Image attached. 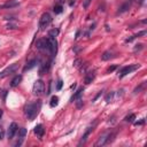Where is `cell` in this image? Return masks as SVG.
Segmentation results:
<instances>
[{
  "mask_svg": "<svg viewBox=\"0 0 147 147\" xmlns=\"http://www.w3.org/2000/svg\"><path fill=\"white\" fill-rule=\"evenodd\" d=\"M59 29H53V30H51V31L48 32V35H50V37H56L59 35Z\"/></svg>",
  "mask_w": 147,
  "mask_h": 147,
  "instance_id": "obj_23",
  "label": "cell"
},
{
  "mask_svg": "<svg viewBox=\"0 0 147 147\" xmlns=\"http://www.w3.org/2000/svg\"><path fill=\"white\" fill-rule=\"evenodd\" d=\"M17 6H19V2H16V1H9V2H7L5 5L0 6V8H13V7H17Z\"/></svg>",
  "mask_w": 147,
  "mask_h": 147,
  "instance_id": "obj_16",
  "label": "cell"
},
{
  "mask_svg": "<svg viewBox=\"0 0 147 147\" xmlns=\"http://www.w3.org/2000/svg\"><path fill=\"white\" fill-rule=\"evenodd\" d=\"M91 1H92V0H85V1H84L83 7H84V8H85V9H86V8L89 7V5H90V2H91Z\"/></svg>",
  "mask_w": 147,
  "mask_h": 147,
  "instance_id": "obj_32",
  "label": "cell"
},
{
  "mask_svg": "<svg viewBox=\"0 0 147 147\" xmlns=\"http://www.w3.org/2000/svg\"><path fill=\"white\" fill-rule=\"evenodd\" d=\"M7 29H16V24H13V23H8V24H7Z\"/></svg>",
  "mask_w": 147,
  "mask_h": 147,
  "instance_id": "obj_34",
  "label": "cell"
},
{
  "mask_svg": "<svg viewBox=\"0 0 147 147\" xmlns=\"http://www.w3.org/2000/svg\"><path fill=\"white\" fill-rule=\"evenodd\" d=\"M32 92H33V94L37 96H40L44 94L45 92V83L43 81H36L35 84H33V87H32Z\"/></svg>",
  "mask_w": 147,
  "mask_h": 147,
  "instance_id": "obj_4",
  "label": "cell"
},
{
  "mask_svg": "<svg viewBox=\"0 0 147 147\" xmlns=\"http://www.w3.org/2000/svg\"><path fill=\"white\" fill-rule=\"evenodd\" d=\"M47 43H48V51L51 52L52 56H55V54L58 52V41H56V39L54 37H48Z\"/></svg>",
  "mask_w": 147,
  "mask_h": 147,
  "instance_id": "obj_5",
  "label": "cell"
},
{
  "mask_svg": "<svg viewBox=\"0 0 147 147\" xmlns=\"http://www.w3.org/2000/svg\"><path fill=\"white\" fill-rule=\"evenodd\" d=\"M83 87H79V89L77 90L76 92H75V93H74V96H71L70 98V102H74V101H76V99H78V98H79V96H82V93H83Z\"/></svg>",
  "mask_w": 147,
  "mask_h": 147,
  "instance_id": "obj_13",
  "label": "cell"
},
{
  "mask_svg": "<svg viewBox=\"0 0 147 147\" xmlns=\"http://www.w3.org/2000/svg\"><path fill=\"white\" fill-rule=\"evenodd\" d=\"M17 130H19L17 124H16V123H12V124L9 125V129H8V139H13L15 133L17 132Z\"/></svg>",
  "mask_w": 147,
  "mask_h": 147,
  "instance_id": "obj_10",
  "label": "cell"
},
{
  "mask_svg": "<svg viewBox=\"0 0 147 147\" xmlns=\"http://www.w3.org/2000/svg\"><path fill=\"white\" fill-rule=\"evenodd\" d=\"M139 68V64H133V66H127V67H124V68H122L121 71H120V78H123V77H125L128 74H130L131 71L136 70V69H138Z\"/></svg>",
  "mask_w": 147,
  "mask_h": 147,
  "instance_id": "obj_8",
  "label": "cell"
},
{
  "mask_svg": "<svg viewBox=\"0 0 147 147\" xmlns=\"http://www.w3.org/2000/svg\"><path fill=\"white\" fill-rule=\"evenodd\" d=\"M33 131H35V133L37 134V136H38V137L40 138V139H41V138L44 137L45 129H44V127H43L41 124H38V125H36V127H35V130H33Z\"/></svg>",
  "mask_w": 147,
  "mask_h": 147,
  "instance_id": "obj_11",
  "label": "cell"
},
{
  "mask_svg": "<svg viewBox=\"0 0 147 147\" xmlns=\"http://www.w3.org/2000/svg\"><path fill=\"white\" fill-rule=\"evenodd\" d=\"M142 86H144V84H141V85H140V86H139V87H137V89H134V91H133V92H134V93H138V92H139V91H140V90L142 89Z\"/></svg>",
  "mask_w": 147,
  "mask_h": 147,
  "instance_id": "obj_35",
  "label": "cell"
},
{
  "mask_svg": "<svg viewBox=\"0 0 147 147\" xmlns=\"http://www.w3.org/2000/svg\"><path fill=\"white\" fill-rule=\"evenodd\" d=\"M146 35V30H144V31H140V32H138L137 35H134V37L137 38V37H141V36H145Z\"/></svg>",
  "mask_w": 147,
  "mask_h": 147,
  "instance_id": "obj_30",
  "label": "cell"
},
{
  "mask_svg": "<svg viewBox=\"0 0 147 147\" xmlns=\"http://www.w3.org/2000/svg\"><path fill=\"white\" fill-rule=\"evenodd\" d=\"M2 114H4V110L0 109V120H1V117H2Z\"/></svg>",
  "mask_w": 147,
  "mask_h": 147,
  "instance_id": "obj_37",
  "label": "cell"
},
{
  "mask_svg": "<svg viewBox=\"0 0 147 147\" xmlns=\"http://www.w3.org/2000/svg\"><path fill=\"white\" fill-rule=\"evenodd\" d=\"M40 108H41V101H39V100L33 103H29L24 108V113H25V116L28 117V120H30V121L35 120V117L38 115Z\"/></svg>",
  "mask_w": 147,
  "mask_h": 147,
  "instance_id": "obj_1",
  "label": "cell"
},
{
  "mask_svg": "<svg viewBox=\"0 0 147 147\" xmlns=\"http://www.w3.org/2000/svg\"><path fill=\"white\" fill-rule=\"evenodd\" d=\"M142 47H144V45H142V44H138V45H136V47H134V52L142 50Z\"/></svg>",
  "mask_w": 147,
  "mask_h": 147,
  "instance_id": "obj_29",
  "label": "cell"
},
{
  "mask_svg": "<svg viewBox=\"0 0 147 147\" xmlns=\"http://www.w3.org/2000/svg\"><path fill=\"white\" fill-rule=\"evenodd\" d=\"M64 1L66 0H55V2H56V5H63Z\"/></svg>",
  "mask_w": 147,
  "mask_h": 147,
  "instance_id": "obj_36",
  "label": "cell"
},
{
  "mask_svg": "<svg viewBox=\"0 0 147 147\" xmlns=\"http://www.w3.org/2000/svg\"><path fill=\"white\" fill-rule=\"evenodd\" d=\"M76 101H77V103H76V106H77V108H81L82 106L84 105V102H83V99L79 96L78 99H76Z\"/></svg>",
  "mask_w": 147,
  "mask_h": 147,
  "instance_id": "obj_25",
  "label": "cell"
},
{
  "mask_svg": "<svg viewBox=\"0 0 147 147\" xmlns=\"http://www.w3.org/2000/svg\"><path fill=\"white\" fill-rule=\"evenodd\" d=\"M116 68H117V66H112V67H109V68H108L107 72H108V74H109V72H113V71L115 70Z\"/></svg>",
  "mask_w": 147,
  "mask_h": 147,
  "instance_id": "obj_33",
  "label": "cell"
},
{
  "mask_svg": "<svg viewBox=\"0 0 147 147\" xmlns=\"http://www.w3.org/2000/svg\"><path fill=\"white\" fill-rule=\"evenodd\" d=\"M113 96H114V92H109L108 94L106 96V102H107V103L112 102V100H113Z\"/></svg>",
  "mask_w": 147,
  "mask_h": 147,
  "instance_id": "obj_22",
  "label": "cell"
},
{
  "mask_svg": "<svg viewBox=\"0 0 147 147\" xmlns=\"http://www.w3.org/2000/svg\"><path fill=\"white\" fill-rule=\"evenodd\" d=\"M52 16L50 13H44L40 17V21H39V30L40 31H44L46 28H48V25L52 23Z\"/></svg>",
  "mask_w": 147,
  "mask_h": 147,
  "instance_id": "obj_3",
  "label": "cell"
},
{
  "mask_svg": "<svg viewBox=\"0 0 147 147\" xmlns=\"http://www.w3.org/2000/svg\"><path fill=\"white\" fill-rule=\"evenodd\" d=\"M17 68H19V64L17 63L10 64L9 67H7L6 69H4V70L0 72V78H4V77H6V76H8V75H10V74L15 72V71L17 70Z\"/></svg>",
  "mask_w": 147,
  "mask_h": 147,
  "instance_id": "obj_6",
  "label": "cell"
},
{
  "mask_svg": "<svg viewBox=\"0 0 147 147\" xmlns=\"http://www.w3.org/2000/svg\"><path fill=\"white\" fill-rule=\"evenodd\" d=\"M4 137H5V130L2 127H0V140H2Z\"/></svg>",
  "mask_w": 147,
  "mask_h": 147,
  "instance_id": "obj_28",
  "label": "cell"
},
{
  "mask_svg": "<svg viewBox=\"0 0 147 147\" xmlns=\"http://www.w3.org/2000/svg\"><path fill=\"white\" fill-rule=\"evenodd\" d=\"M59 103V98L56 96H53L51 99V102H50V106L51 107H56Z\"/></svg>",
  "mask_w": 147,
  "mask_h": 147,
  "instance_id": "obj_20",
  "label": "cell"
},
{
  "mask_svg": "<svg viewBox=\"0 0 147 147\" xmlns=\"http://www.w3.org/2000/svg\"><path fill=\"white\" fill-rule=\"evenodd\" d=\"M21 82H22V76H21V75H17V76H15L13 78V81H12V83H10V86H12V87H16Z\"/></svg>",
  "mask_w": 147,
  "mask_h": 147,
  "instance_id": "obj_15",
  "label": "cell"
},
{
  "mask_svg": "<svg viewBox=\"0 0 147 147\" xmlns=\"http://www.w3.org/2000/svg\"><path fill=\"white\" fill-rule=\"evenodd\" d=\"M130 6H131V1H127L125 4H123V5L120 7V9H118V14L125 13L129 8H130Z\"/></svg>",
  "mask_w": 147,
  "mask_h": 147,
  "instance_id": "obj_14",
  "label": "cell"
},
{
  "mask_svg": "<svg viewBox=\"0 0 147 147\" xmlns=\"http://www.w3.org/2000/svg\"><path fill=\"white\" fill-rule=\"evenodd\" d=\"M96 121L92 124V125H90V127H87V129L85 130V132H84L83 134V137H82V139H81V141L78 142V145L81 146V145H83V144H85L86 142V140H87V138H89V136L91 134V132L94 130V128H96Z\"/></svg>",
  "mask_w": 147,
  "mask_h": 147,
  "instance_id": "obj_7",
  "label": "cell"
},
{
  "mask_svg": "<svg viewBox=\"0 0 147 147\" xmlns=\"http://www.w3.org/2000/svg\"><path fill=\"white\" fill-rule=\"evenodd\" d=\"M62 85H63V82L60 79L58 82V84H56V91H60V90L62 89Z\"/></svg>",
  "mask_w": 147,
  "mask_h": 147,
  "instance_id": "obj_27",
  "label": "cell"
},
{
  "mask_svg": "<svg viewBox=\"0 0 147 147\" xmlns=\"http://www.w3.org/2000/svg\"><path fill=\"white\" fill-rule=\"evenodd\" d=\"M94 77H96V71H89V72L86 74L85 78H84V83L85 84L92 83V81L94 79Z\"/></svg>",
  "mask_w": 147,
  "mask_h": 147,
  "instance_id": "obj_12",
  "label": "cell"
},
{
  "mask_svg": "<svg viewBox=\"0 0 147 147\" xmlns=\"http://www.w3.org/2000/svg\"><path fill=\"white\" fill-rule=\"evenodd\" d=\"M19 131V138H20V140L22 141L23 139H24V137L26 136V129L25 128H21L20 130H17Z\"/></svg>",
  "mask_w": 147,
  "mask_h": 147,
  "instance_id": "obj_18",
  "label": "cell"
},
{
  "mask_svg": "<svg viewBox=\"0 0 147 147\" xmlns=\"http://www.w3.org/2000/svg\"><path fill=\"white\" fill-rule=\"evenodd\" d=\"M112 58H113V54H112V52H109V51L105 52L102 55H101V60H102V61H108V60H110Z\"/></svg>",
  "mask_w": 147,
  "mask_h": 147,
  "instance_id": "obj_17",
  "label": "cell"
},
{
  "mask_svg": "<svg viewBox=\"0 0 147 147\" xmlns=\"http://www.w3.org/2000/svg\"><path fill=\"white\" fill-rule=\"evenodd\" d=\"M114 137H115V133H114V132H105V133H102L99 137V139L96 140V142L94 144V146L96 147L105 146V145L109 144L110 141H113Z\"/></svg>",
  "mask_w": 147,
  "mask_h": 147,
  "instance_id": "obj_2",
  "label": "cell"
},
{
  "mask_svg": "<svg viewBox=\"0 0 147 147\" xmlns=\"http://www.w3.org/2000/svg\"><path fill=\"white\" fill-rule=\"evenodd\" d=\"M78 36H79V31H77V33H76V37H75V39H78Z\"/></svg>",
  "mask_w": 147,
  "mask_h": 147,
  "instance_id": "obj_38",
  "label": "cell"
},
{
  "mask_svg": "<svg viewBox=\"0 0 147 147\" xmlns=\"http://www.w3.org/2000/svg\"><path fill=\"white\" fill-rule=\"evenodd\" d=\"M37 48L39 51H45V50H48V43H47V38H43L39 39L37 41Z\"/></svg>",
  "mask_w": 147,
  "mask_h": 147,
  "instance_id": "obj_9",
  "label": "cell"
},
{
  "mask_svg": "<svg viewBox=\"0 0 147 147\" xmlns=\"http://www.w3.org/2000/svg\"><path fill=\"white\" fill-rule=\"evenodd\" d=\"M81 63H83V62H82V60H81V59H76V60L74 61V67L78 68V67L81 66Z\"/></svg>",
  "mask_w": 147,
  "mask_h": 147,
  "instance_id": "obj_26",
  "label": "cell"
},
{
  "mask_svg": "<svg viewBox=\"0 0 147 147\" xmlns=\"http://www.w3.org/2000/svg\"><path fill=\"white\" fill-rule=\"evenodd\" d=\"M53 10H54V13L55 14H61L62 12H63V6H62V5H55Z\"/></svg>",
  "mask_w": 147,
  "mask_h": 147,
  "instance_id": "obj_21",
  "label": "cell"
},
{
  "mask_svg": "<svg viewBox=\"0 0 147 147\" xmlns=\"http://www.w3.org/2000/svg\"><path fill=\"white\" fill-rule=\"evenodd\" d=\"M142 124H145V120L142 118V120H140V121H137V122H134V125H142Z\"/></svg>",
  "mask_w": 147,
  "mask_h": 147,
  "instance_id": "obj_31",
  "label": "cell"
},
{
  "mask_svg": "<svg viewBox=\"0 0 147 147\" xmlns=\"http://www.w3.org/2000/svg\"><path fill=\"white\" fill-rule=\"evenodd\" d=\"M134 120H136V115H134V114H130L129 116H127V117H125V121L129 122V123L133 122Z\"/></svg>",
  "mask_w": 147,
  "mask_h": 147,
  "instance_id": "obj_24",
  "label": "cell"
},
{
  "mask_svg": "<svg viewBox=\"0 0 147 147\" xmlns=\"http://www.w3.org/2000/svg\"><path fill=\"white\" fill-rule=\"evenodd\" d=\"M36 64H37V60L35 59V60H32V61H30V62L28 63V66H25V67H24V69H23V70H24V71H26V70H30V69H32V68H33V67H35Z\"/></svg>",
  "mask_w": 147,
  "mask_h": 147,
  "instance_id": "obj_19",
  "label": "cell"
}]
</instances>
